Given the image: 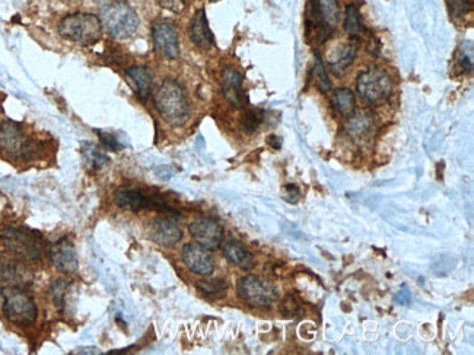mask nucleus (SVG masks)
Returning <instances> with one entry per match:
<instances>
[{
    "label": "nucleus",
    "mask_w": 474,
    "mask_h": 355,
    "mask_svg": "<svg viewBox=\"0 0 474 355\" xmlns=\"http://www.w3.org/2000/svg\"><path fill=\"white\" fill-rule=\"evenodd\" d=\"M4 247L19 259L38 261L44 254V239L25 228H6L0 233Z\"/></svg>",
    "instance_id": "obj_5"
},
{
    "label": "nucleus",
    "mask_w": 474,
    "mask_h": 355,
    "mask_svg": "<svg viewBox=\"0 0 474 355\" xmlns=\"http://www.w3.org/2000/svg\"><path fill=\"white\" fill-rule=\"evenodd\" d=\"M371 116L368 114H360L358 118L352 117V123L349 125V131L352 132V136L356 139H365L370 135V131L372 128V120L370 118Z\"/></svg>",
    "instance_id": "obj_27"
},
{
    "label": "nucleus",
    "mask_w": 474,
    "mask_h": 355,
    "mask_svg": "<svg viewBox=\"0 0 474 355\" xmlns=\"http://www.w3.org/2000/svg\"><path fill=\"white\" fill-rule=\"evenodd\" d=\"M158 2L162 6L176 11V12H178L183 8V0H158Z\"/></svg>",
    "instance_id": "obj_33"
},
{
    "label": "nucleus",
    "mask_w": 474,
    "mask_h": 355,
    "mask_svg": "<svg viewBox=\"0 0 474 355\" xmlns=\"http://www.w3.org/2000/svg\"><path fill=\"white\" fill-rule=\"evenodd\" d=\"M158 114L169 125L180 127L190 117V105L184 87L172 79H166L158 87L154 96Z\"/></svg>",
    "instance_id": "obj_1"
},
{
    "label": "nucleus",
    "mask_w": 474,
    "mask_h": 355,
    "mask_svg": "<svg viewBox=\"0 0 474 355\" xmlns=\"http://www.w3.org/2000/svg\"><path fill=\"white\" fill-rule=\"evenodd\" d=\"M50 259L56 268L63 274H75L79 268L78 254L68 239H60L49 251Z\"/></svg>",
    "instance_id": "obj_14"
},
{
    "label": "nucleus",
    "mask_w": 474,
    "mask_h": 355,
    "mask_svg": "<svg viewBox=\"0 0 474 355\" xmlns=\"http://www.w3.org/2000/svg\"><path fill=\"white\" fill-rule=\"evenodd\" d=\"M196 285L199 288V292L209 299H221L226 293V282L221 278L202 280Z\"/></svg>",
    "instance_id": "obj_23"
},
{
    "label": "nucleus",
    "mask_w": 474,
    "mask_h": 355,
    "mask_svg": "<svg viewBox=\"0 0 474 355\" xmlns=\"http://www.w3.org/2000/svg\"><path fill=\"white\" fill-rule=\"evenodd\" d=\"M358 94L365 101L377 104L389 98L393 92V83L382 69L372 68L362 72L356 80Z\"/></svg>",
    "instance_id": "obj_8"
},
{
    "label": "nucleus",
    "mask_w": 474,
    "mask_h": 355,
    "mask_svg": "<svg viewBox=\"0 0 474 355\" xmlns=\"http://www.w3.org/2000/svg\"><path fill=\"white\" fill-rule=\"evenodd\" d=\"M2 309L6 319L18 326H30L37 320L38 309L24 287L6 285L2 290Z\"/></svg>",
    "instance_id": "obj_4"
},
{
    "label": "nucleus",
    "mask_w": 474,
    "mask_h": 355,
    "mask_svg": "<svg viewBox=\"0 0 474 355\" xmlns=\"http://www.w3.org/2000/svg\"><path fill=\"white\" fill-rule=\"evenodd\" d=\"M102 27L114 38H127L133 35L140 24L136 11L124 2H113L101 9Z\"/></svg>",
    "instance_id": "obj_7"
},
{
    "label": "nucleus",
    "mask_w": 474,
    "mask_h": 355,
    "mask_svg": "<svg viewBox=\"0 0 474 355\" xmlns=\"http://www.w3.org/2000/svg\"><path fill=\"white\" fill-rule=\"evenodd\" d=\"M68 288H69V284L66 281H63V280H57L51 284V300H53V304L61 310L64 307V304H66V293H68Z\"/></svg>",
    "instance_id": "obj_28"
},
{
    "label": "nucleus",
    "mask_w": 474,
    "mask_h": 355,
    "mask_svg": "<svg viewBox=\"0 0 474 355\" xmlns=\"http://www.w3.org/2000/svg\"><path fill=\"white\" fill-rule=\"evenodd\" d=\"M152 38L158 53H161L164 57L169 60L178 58L180 56L178 32L169 20L159 19L155 22L152 27Z\"/></svg>",
    "instance_id": "obj_11"
},
{
    "label": "nucleus",
    "mask_w": 474,
    "mask_h": 355,
    "mask_svg": "<svg viewBox=\"0 0 474 355\" xmlns=\"http://www.w3.org/2000/svg\"><path fill=\"white\" fill-rule=\"evenodd\" d=\"M188 32H190V38H191L193 44H195L196 47H199L202 50L212 49L213 35H212V31L209 28L207 18H206V13H205L203 9L198 11L195 13V16L191 18Z\"/></svg>",
    "instance_id": "obj_18"
},
{
    "label": "nucleus",
    "mask_w": 474,
    "mask_h": 355,
    "mask_svg": "<svg viewBox=\"0 0 474 355\" xmlns=\"http://www.w3.org/2000/svg\"><path fill=\"white\" fill-rule=\"evenodd\" d=\"M149 236L161 247H174L183 239V230L168 218H157L150 223Z\"/></svg>",
    "instance_id": "obj_17"
},
{
    "label": "nucleus",
    "mask_w": 474,
    "mask_h": 355,
    "mask_svg": "<svg viewBox=\"0 0 474 355\" xmlns=\"http://www.w3.org/2000/svg\"><path fill=\"white\" fill-rule=\"evenodd\" d=\"M188 232L191 237L196 240V243H199L200 247L209 251L218 249L224 239L222 226L218 221L206 217H199L196 220H193L188 226Z\"/></svg>",
    "instance_id": "obj_10"
},
{
    "label": "nucleus",
    "mask_w": 474,
    "mask_h": 355,
    "mask_svg": "<svg viewBox=\"0 0 474 355\" xmlns=\"http://www.w3.org/2000/svg\"><path fill=\"white\" fill-rule=\"evenodd\" d=\"M0 151L11 159H32L40 153V144L27 136L23 125L5 121L0 124Z\"/></svg>",
    "instance_id": "obj_6"
},
{
    "label": "nucleus",
    "mask_w": 474,
    "mask_h": 355,
    "mask_svg": "<svg viewBox=\"0 0 474 355\" xmlns=\"http://www.w3.org/2000/svg\"><path fill=\"white\" fill-rule=\"evenodd\" d=\"M358 54V44L349 42L346 46H341L334 54H332L329 60V68L334 75H340L341 72L346 70L349 66L353 63L355 57Z\"/></svg>",
    "instance_id": "obj_20"
},
{
    "label": "nucleus",
    "mask_w": 474,
    "mask_h": 355,
    "mask_svg": "<svg viewBox=\"0 0 474 355\" xmlns=\"http://www.w3.org/2000/svg\"><path fill=\"white\" fill-rule=\"evenodd\" d=\"M221 247H222V252L225 258L231 263L240 266L241 270H251L254 266L253 255L241 245V243L233 242V240H226L221 243Z\"/></svg>",
    "instance_id": "obj_19"
},
{
    "label": "nucleus",
    "mask_w": 474,
    "mask_h": 355,
    "mask_svg": "<svg viewBox=\"0 0 474 355\" xmlns=\"http://www.w3.org/2000/svg\"><path fill=\"white\" fill-rule=\"evenodd\" d=\"M267 144L272 146L274 150H279L280 146H282V142H280V139L276 137V136H269L267 137Z\"/></svg>",
    "instance_id": "obj_34"
},
{
    "label": "nucleus",
    "mask_w": 474,
    "mask_h": 355,
    "mask_svg": "<svg viewBox=\"0 0 474 355\" xmlns=\"http://www.w3.org/2000/svg\"><path fill=\"white\" fill-rule=\"evenodd\" d=\"M181 259L187 268L198 275H210L214 270V259L209 249L199 243H187L181 251Z\"/></svg>",
    "instance_id": "obj_12"
},
{
    "label": "nucleus",
    "mask_w": 474,
    "mask_h": 355,
    "mask_svg": "<svg viewBox=\"0 0 474 355\" xmlns=\"http://www.w3.org/2000/svg\"><path fill=\"white\" fill-rule=\"evenodd\" d=\"M458 63L463 68V70H466V72L473 70V47H471V42H468V47H467V44H463V47H461L460 54H458Z\"/></svg>",
    "instance_id": "obj_30"
},
{
    "label": "nucleus",
    "mask_w": 474,
    "mask_h": 355,
    "mask_svg": "<svg viewBox=\"0 0 474 355\" xmlns=\"http://www.w3.org/2000/svg\"><path fill=\"white\" fill-rule=\"evenodd\" d=\"M59 34L80 46H91L101 38L102 22L94 13L76 12L60 22Z\"/></svg>",
    "instance_id": "obj_3"
},
{
    "label": "nucleus",
    "mask_w": 474,
    "mask_h": 355,
    "mask_svg": "<svg viewBox=\"0 0 474 355\" xmlns=\"http://www.w3.org/2000/svg\"><path fill=\"white\" fill-rule=\"evenodd\" d=\"M282 310H284V313L285 315H288V316H295L296 313H298V304L295 303V300L293 299H291V297H288L286 300H285V303L282 304Z\"/></svg>",
    "instance_id": "obj_32"
},
{
    "label": "nucleus",
    "mask_w": 474,
    "mask_h": 355,
    "mask_svg": "<svg viewBox=\"0 0 474 355\" xmlns=\"http://www.w3.org/2000/svg\"><path fill=\"white\" fill-rule=\"evenodd\" d=\"M114 203L120 208H128L132 211H139V210H143V208H147V207H157V208H161V211H164V208H165V211L172 213L171 208H168L165 204L155 201L154 198L145 195L139 189H119V191H116Z\"/></svg>",
    "instance_id": "obj_15"
},
{
    "label": "nucleus",
    "mask_w": 474,
    "mask_h": 355,
    "mask_svg": "<svg viewBox=\"0 0 474 355\" xmlns=\"http://www.w3.org/2000/svg\"><path fill=\"white\" fill-rule=\"evenodd\" d=\"M305 16L307 35L312 32L318 42H324L339 24L340 5L337 0H308Z\"/></svg>",
    "instance_id": "obj_2"
},
{
    "label": "nucleus",
    "mask_w": 474,
    "mask_h": 355,
    "mask_svg": "<svg viewBox=\"0 0 474 355\" xmlns=\"http://www.w3.org/2000/svg\"><path fill=\"white\" fill-rule=\"evenodd\" d=\"M221 86L225 99L235 108L245 106L247 96L243 87V76L233 68H225L221 77Z\"/></svg>",
    "instance_id": "obj_16"
},
{
    "label": "nucleus",
    "mask_w": 474,
    "mask_h": 355,
    "mask_svg": "<svg viewBox=\"0 0 474 355\" xmlns=\"http://www.w3.org/2000/svg\"><path fill=\"white\" fill-rule=\"evenodd\" d=\"M344 31L352 37H358L362 32V19L356 5L351 4L346 6V16H344Z\"/></svg>",
    "instance_id": "obj_25"
},
{
    "label": "nucleus",
    "mask_w": 474,
    "mask_h": 355,
    "mask_svg": "<svg viewBox=\"0 0 474 355\" xmlns=\"http://www.w3.org/2000/svg\"><path fill=\"white\" fill-rule=\"evenodd\" d=\"M240 297L253 307H270L279 299L277 288L255 275H245L238 281Z\"/></svg>",
    "instance_id": "obj_9"
},
{
    "label": "nucleus",
    "mask_w": 474,
    "mask_h": 355,
    "mask_svg": "<svg viewBox=\"0 0 474 355\" xmlns=\"http://www.w3.org/2000/svg\"><path fill=\"white\" fill-rule=\"evenodd\" d=\"M97 135H98V137H99V140H101V143H102V146H104L105 149L113 150V151L121 149V144L119 143V140H117L113 135H110V132H101V131H97Z\"/></svg>",
    "instance_id": "obj_31"
},
{
    "label": "nucleus",
    "mask_w": 474,
    "mask_h": 355,
    "mask_svg": "<svg viewBox=\"0 0 474 355\" xmlns=\"http://www.w3.org/2000/svg\"><path fill=\"white\" fill-rule=\"evenodd\" d=\"M263 120H265L263 111L255 109V108H250V109H245L243 113L240 124H241V128H243L244 132H247V135H253V132H255L258 128H260Z\"/></svg>",
    "instance_id": "obj_24"
},
{
    "label": "nucleus",
    "mask_w": 474,
    "mask_h": 355,
    "mask_svg": "<svg viewBox=\"0 0 474 355\" xmlns=\"http://www.w3.org/2000/svg\"><path fill=\"white\" fill-rule=\"evenodd\" d=\"M34 273L20 259L6 258L0 261V282L6 285L27 287L32 282Z\"/></svg>",
    "instance_id": "obj_13"
},
{
    "label": "nucleus",
    "mask_w": 474,
    "mask_h": 355,
    "mask_svg": "<svg viewBox=\"0 0 474 355\" xmlns=\"http://www.w3.org/2000/svg\"><path fill=\"white\" fill-rule=\"evenodd\" d=\"M332 105L337 111V113L344 118H352L356 111V99L353 92L348 87L337 89L333 92L332 96Z\"/></svg>",
    "instance_id": "obj_22"
},
{
    "label": "nucleus",
    "mask_w": 474,
    "mask_h": 355,
    "mask_svg": "<svg viewBox=\"0 0 474 355\" xmlns=\"http://www.w3.org/2000/svg\"><path fill=\"white\" fill-rule=\"evenodd\" d=\"M126 75L135 85L139 99L146 101L149 98L150 89H152V73H150V70L143 68V66H136V68L127 69Z\"/></svg>",
    "instance_id": "obj_21"
},
{
    "label": "nucleus",
    "mask_w": 474,
    "mask_h": 355,
    "mask_svg": "<svg viewBox=\"0 0 474 355\" xmlns=\"http://www.w3.org/2000/svg\"><path fill=\"white\" fill-rule=\"evenodd\" d=\"M210 2H219V0H210Z\"/></svg>",
    "instance_id": "obj_35"
},
{
    "label": "nucleus",
    "mask_w": 474,
    "mask_h": 355,
    "mask_svg": "<svg viewBox=\"0 0 474 355\" xmlns=\"http://www.w3.org/2000/svg\"><path fill=\"white\" fill-rule=\"evenodd\" d=\"M314 76H315L317 85L321 91H324V92L332 91V82L327 76V70L324 68V64H322L318 54L315 56V63H314Z\"/></svg>",
    "instance_id": "obj_29"
},
{
    "label": "nucleus",
    "mask_w": 474,
    "mask_h": 355,
    "mask_svg": "<svg viewBox=\"0 0 474 355\" xmlns=\"http://www.w3.org/2000/svg\"><path fill=\"white\" fill-rule=\"evenodd\" d=\"M82 153L85 162L92 169H101L102 166L109 163V158H107L102 151H99L94 144H85Z\"/></svg>",
    "instance_id": "obj_26"
}]
</instances>
